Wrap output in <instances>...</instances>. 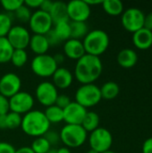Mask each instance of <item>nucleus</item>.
I'll return each mask as SVG.
<instances>
[{
  "mask_svg": "<svg viewBox=\"0 0 152 153\" xmlns=\"http://www.w3.org/2000/svg\"><path fill=\"white\" fill-rule=\"evenodd\" d=\"M13 48L8 41L6 37L0 38V64H6L10 62Z\"/></svg>",
  "mask_w": 152,
  "mask_h": 153,
  "instance_id": "27",
  "label": "nucleus"
},
{
  "mask_svg": "<svg viewBox=\"0 0 152 153\" xmlns=\"http://www.w3.org/2000/svg\"><path fill=\"white\" fill-rule=\"evenodd\" d=\"M14 147L6 142H0V153H15Z\"/></svg>",
  "mask_w": 152,
  "mask_h": 153,
  "instance_id": "39",
  "label": "nucleus"
},
{
  "mask_svg": "<svg viewBox=\"0 0 152 153\" xmlns=\"http://www.w3.org/2000/svg\"><path fill=\"white\" fill-rule=\"evenodd\" d=\"M53 4H54V2H52V1L42 0L41 1V4L39 6V10H41V11H43L45 13H49V12H50V10H51V8L53 6Z\"/></svg>",
  "mask_w": 152,
  "mask_h": 153,
  "instance_id": "40",
  "label": "nucleus"
},
{
  "mask_svg": "<svg viewBox=\"0 0 152 153\" xmlns=\"http://www.w3.org/2000/svg\"><path fill=\"white\" fill-rule=\"evenodd\" d=\"M56 153H72L71 151L69 150V148L67 147H61L59 149H57Z\"/></svg>",
  "mask_w": 152,
  "mask_h": 153,
  "instance_id": "48",
  "label": "nucleus"
},
{
  "mask_svg": "<svg viewBox=\"0 0 152 153\" xmlns=\"http://www.w3.org/2000/svg\"><path fill=\"white\" fill-rule=\"evenodd\" d=\"M99 116L94 112V111H87L83 120H82V128L88 133H91L93 132L94 130H96L97 128H99Z\"/></svg>",
  "mask_w": 152,
  "mask_h": 153,
  "instance_id": "23",
  "label": "nucleus"
},
{
  "mask_svg": "<svg viewBox=\"0 0 152 153\" xmlns=\"http://www.w3.org/2000/svg\"><path fill=\"white\" fill-rule=\"evenodd\" d=\"M29 24L30 30L34 32V34L45 35L52 29L53 22L49 13L39 9L36 12L32 13Z\"/></svg>",
  "mask_w": 152,
  "mask_h": 153,
  "instance_id": "10",
  "label": "nucleus"
},
{
  "mask_svg": "<svg viewBox=\"0 0 152 153\" xmlns=\"http://www.w3.org/2000/svg\"><path fill=\"white\" fill-rule=\"evenodd\" d=\"M53 57H54V60L56 61L57 65L63 64L65 61V55H63V54H56L55 56H53Z\"/></svg>",
  "mask_w": 152,
  "mask_h": 153,
  "instance_id": "44",
  "label": "nucleus"
},
{
  "mask_svg": "<svg viewBox=\"0 0 152 153\" xmlns=\"http://www.w3.org/2000/svg\"><path fill=\"white\" fill-rule=\"evenodd\" d=\"M44 137L46 138V140L49 143V144H50L51 146L56 145V144H58L59 142H61L59 134L56 133V132H55V131H50V130H48V131L44 134Z\"/></svg>",
  "mask_w": 152,
  "mask_h": 153,
  "instance_id": "35",
  "label": "nucleus"
},
{
  "mask_svg": "<svg viewBox=\"0 0 152 153\" xmlns=\"http://www.w3.org/2000/svg\"><path fill=\"white\" fill-rule=\"evenodd\" d=\"M90 6L84 0H73L67 4V13L71 22H86L90 16Z\"/></svg>",
  "mask_w": 152,
  "mask_h": 153,
  "instance_id": "12",
  "label": "nucleus"
},
{
  "mask_svg": "<svg viewBox=\"0 0 152 153\" xmlns=\"http://www.w3.org/2000/svg\"><path fill=\"white\" fill-rule=\"evenodd\" d=\"M45 37H46V39H47V40L50 47H55V46H57V45H59L61 43V40L58 39V37L56 34V32L54 31L53 28L48 32H47L45 34Z\"/></svg>",
  "mask_w": 152,
  "mask_h": 153,
  "instance_id": "36",
  "label": "nucleus"
},
{
  "mask_svg": "<svg viewBox=\"0 0 152 153\" xmlns=\"http://www.w3.org/2000/svg\"><path fill=\"white\" fill-rule=\"evenodd\" d=\"M101 4L108 15L118 16L124 13V4L120 0H105Z\"/></svg>",
  "mask_w": 152,
  "mask_h": 153,
  "instance_id": "24",
  "label": "nucleus"
},
{
  "mask_svg": "<svg viewBox=\"0 0 152 153\" xmlns=\"http://www.w3.org/2000/svg\"><path fill=\"white\" fill-rule=\"evenodd\" d=\"M87 134L81 125H65L61 129L59 135L65 147L78 148L85 143Z\"/></svg>",
  "mask_w": 152,
  "mask_h": 153,
  "instance_id": "4",
  "label": "nucleus"
},
{
  "mask_svg": "<svg viewBox=\"0 0 152 153\" xmlns=\"http://www.w3.org/2000/svg\"><path fill=\"white\" fill-rule=\"evenodd\" d=\"M87 153H99L98 152H96V151H94V150H92V149H90V151H88V152Z\"/></svg>",
  "mask_w": 152,
  "mask_h": 153,
  "instance_id": "50",
  "label": "nucleus"
},
{
  "mask_svg": "<svg viewBox=\"0 0 152 153\" xmlns=\"http://www.w3.org/2000/svg\"><path fill=\"white\" fill-rule=\"evenodd\" d=\"M52 83L57 90H65L72 85L73 76L69 69L65 67H58L52 75Z\"/></svg>",
  "mask_w": 152,
  "mask_h": 153,
  "instance_id": "16",
  "label": "nucleus"
},
{
  "mask_svg": "<svg viewBox=\"0 0 152 153\" xmlns=\"http://www.w3.org/2000/svg\"><path fill=\"white\" fill-rule=\"evenodd\" d=\"M133 41L134 46L141 49L145 50L152 46V31L147 29H141L133 33Z\"/></svg>",
  "mask_w": 152,
  "mask_h": 153,
  "instance_id": "18",
  "label": "nucleus"
},
{
  "mask_svg": "<svg viewBox=\"0 0 152 153\" xmlns=\"http://www.w3.org/2000/svg\"><path fill=\"white\" fill-rule=\"evenodd\" d=\"M56 151H57V149H52L51 148L47 153H56Z\"/></svg>",
  "mask_w": 152,
  "mask_h": 153,
  "instance_id": "49",
  "label": "nucleus"
},
{
  "mask_svg": "<svg viewBox=\"0 0 152 153\" xmlns=\"http://www.w3.org/2000/svg\"><path fill=\"white\" fill-rule=\"evenodd\" d=\"M102 70V62L99 56L85 54L77 60L74 68V77L82 84H90L99 78Z\"/></svg>",
  "mask_w": 152,
  "mask_h": 153,
  "instance_id": "1",
  "label": "nucleus"
},
{
  "mask_svg": "<svg viewBox=\"0 0 152 153\" xmlns=\"http://www.w3.org/2000/svg\"><path fill=\"white\" fill-rule=\"evenodd\" d=\"M145 14L138 8H129L122 13V25L129 32H136L143 28Z\"/></svg>",
  "mask_w": 152,
  "mask_h": 153,
  "instance_id": "9",
  "label": "nucleus"
},
{
  "mask_svg": "<svg viewBox=\"0 0 152 153\" xmlns=\"http://www.w3.org/2000/svg\"><path fill=\"white\" fill-rule=\"evenodd\" d=\"M0 4L6 13H14L23 4V0H1Z\"/></svg>",
  "mask_w": 152,
  "mask_h": 153,
  "instance_id": "34",
  "label": "nucleus"
},
{
  "mask_svg": "<svg viewBox=\"0 0 152 153\" xmlns=\"http://www.w3.org/2000/svg\"><path fill=\"white\" fill-rule=\"evenodd\" d=\"M9 111V99L0 94V115H6Z\"/></svg>",
  "mask_w": 152,
  "mask_h": 153,
  "instance_id": "38",
  "label": "nucleus"
},
{
  "mask_svg": "<svg viewBox=\"0 0 152 153\" xmlns=\"http://www.w3.org/2000/svg\"><path fill=\"white\" fill-rule=\"evenodd\" d=\"M30 148L34 153H47L51 149V145L44 136H41L33 141Z\"/></svg>",
  "mask_w": 152,
  "mask_h": 153,
  "instance_id": "31",
  "label": "nucleus"
},
{
  "mask_svg": "<svg viewBox=\"0 0 152 153\" xmlns=\"http://www.w3.org/2000/svg\"><path fill=\"white\" fill-rule=\"evenodd\" d=\"M21 78L13 73H7L0 77V94L7 99L21 91Z\"/></svg>",
  "mask_w": 152,
  "mask_h": 153,
  "instance_id": "14",
  "label": "nucleus"
},
{
  "mask_svg": "<svg viewBox=\"0 0 152 153\" xmlns=\"http://www.w3.org/2000/svg\"><path fill=\"white\" fill-rule=\"evenodd\" d=\"M31 14H32V13H31L30 9L24 4V2H23V4L14 12L15 18L18 21H20L21 22H23V23H26V22H30Z\"/></svg>",
  "mask_w": 152,
  "mask_h": 153,
  "instance_id": "33",
  "label": "nucleus"
},
{
  "mask_svg": "<svg viewBox=\"0 0 152 153\" xmlns=\"http://www.w3.org/2000/svg\"><path fill=\"white\" fill-rule=\"evenodd\" d=\"M21 128L23 133L32 137H41L49 130L50 123L47 121L44 112L31 110L22 117Z\"/></svg>",
  "mask_w": 152,
  "mask_h": 153,
  "instance_id": "2",
  "label": "nucleus"
},
{
  "mask_svg": "<svg viewBox=\"0 0 152 153\" xmlns=\"http://www.w3.org/2000/svg\"><path fill=\"white\" fill-rule=\"evenodd\" d=\"M71 39L82 40L89 33V26L84 22H70Z\"/></svg>",
  "mask_w": 152,
  "mask_h": 153,
  "instance_id": "22",
  "label": "nucleus"
},
{
  "mask_svg": "<svg viewBox=\"0 0 152 153\" xmlns=\"http://www.w3.org/2000/svg\"><path fill=\"white\" fill-rule=\"evenodd\" d=\"M49 15L52 19L53 24L62 22H69V17L67 13V4L61 1L54 2L53 6L49 12Z\"/></svg>",
  "mask_w": 152,
  "mask_h": 153,
  "instance_id": "19",
  "label": "nucleus"
},
{
  "mask_svg": "<svg viewBox=\"0 0 152 153\" xmlns=\"http://www.w3.org/2000/svg\"><path fill=\"white\" fill-rule=\"evenodd\" d=\"M142 153H152V137L148 138L143 143Z\"/></svg>",
  "mask_w": 152,
  "mask_h": 153,
  "instance_id": "43",
  "label": "nucleus"
},
{
  "mask_svg": "<svg viewBox=\"0 0 152 153\" xmlns=\"http://www.w3.org/2000/svg\"><path fill=\"white\" fill-rule=\"evenodd\" d=\"M83 47L85 53L99 56L104 54L109 46V37L108 33L102 30H93L89 31L83 39Z\"/></svg>",
  "mask_w": 152,
  "mask_h": 153,
  "instance_id": "3",
  "label": "nucleus"
},
{
  "mask_svg": "<svg viewBox=\"0 0 152 153\" xmlns=\"http://www.w3.org/2000/svg\"><path fill=\"white\" fill-rule=\"evenodd\" d=\"M30 67L34 74L39 77L47 78L54 74L58 68V65L54 60L53 56L44 54L36 56L31 61Z\"/></svg>",
  "mask_w": 152,
  "mask_h": 153,
  "instance_id": "6",
  "label": "nucleus"
},
{
  "mask_svg": "<svg viewBox=\"0 0 152 153\" xmlns=\"http://www.w3.org/2000/svg\"><path fill=\"white\" fill-rule=\"evenodd\" d=\"M71 102H72V101H71V99H70L67 95L61 94V95H58V96H57L55 105L57 106L58 108H62V109H65Z\"/></svg>",
  "mask_w": 152,
  "mask_h": 153,
  "instance_id": "37",
  "label": "nucleus"
},
{
  "mask_svg": "<svg viewBox=\"0 0 152 153\" xmlns=\"http://www.w3.org/2000/svg\"><path fill=\"white\" fill-rule=\"evenodd\" d=\"M89 143L90 149L99 153L105 152L110 150L113 143V136L108 129L99 127L90 133L89 136Z\"/></svg>",
  "mask_w": 152,
  "mask_h": 153,
  "instance_id": "7",
  "label": "nucleus"
},
{
  "mask_svg": "<svg viewBox=\"0 0 152 153\" xmlns=\"http://www.w3.org/2000/svg\"><path fill=\"white\" fill-rule=\"evenodd\" d=\"M65 56L73 60H79L86 53L82 40L70 39L65 41L64 45Z\"/></svg>",
  "mask_w": 152,
  "mask_h": 153,
  "instance_id": "17",
  "label": "nucleus"
},
{
  "mask_svg": "<svg viewBox=\"0 0 152 153\" xmlns=\"http://www.w3.org/2000/svg\"><path fill=\"white\" fill-rule=\"evenodd\" d=\"M41 1L42 0H26L23 2H24V4L27 7H29L30 9V8L35 9V8H39V6L41 4Z\"/></svg>",
  "mask_w": 152,
  "mask_h": 153,
  "instance_id": "42",
  "label": "nucleus"
},
{
  "mask_svg": "<svg viewBox=\"0 0 152 153\" xmlns=\"http://www.w3.org/2000/svg\"><path fill=\"white\" fill-rule=\"evenodd\" d=\"M15 153H34L33 151L31 150L30 147H27V146H24V147H21L19 149H17L15 151Z\"/></svg>",
  "mask_w": 152,
  "mask_h": 153,
  "instance_id": "46",
  "label": "nucleus"
},
{
  "mask_svg": "<svg viewBox=\"0 0 152 153\" xmlns=\"http://www.w3.org/2000/svg\"><path fill=\"white\" fill-rule=\"evenodd\" d=\"M47 121L51 124H58L64 121V109L56 105L47 107L44 112Z\"/></svg>",
  "mask_w": 152,
  "mask_h": 153,
  "instance_id": "26",
  "label": "nucleus"
},
{
  "mask_svg": "<svg viewBox=\"0 0 152 153\" xmlns=\"http://www.w3.org/2000/svg\"><path fill=\"white\" fill-rule=\"evenodd\" d=\"M99 89H100L101 98L107 100H114L118 96L120 92L119 85L115 82H108L104 83Z\"/></svg>",
  "mask_w": 152,
  "mask_h": 153,
  "instance_id": "25",
  "label": "nucleus"
},
{
  "mask_svg": "<svg viewBox=\"0 0 152 153\" xmlns=\"http://www.w3.org/2000/svg\"><path fill=\"white\" fill-rule=\"evenodd\" d=\"M116 60L121 67L128 69L133 67L136 65L138 61V56L133 49L125 48L118 53Z\"/></svg>",
  "mask_w": 152,
  "mask_h": 153,
  "instance_id": "20",
  "label": "nucleus"
},
{
  "mask_svg": "<svg viewBox=\"0 0 152 153\" xmlns=\"http://www.w3.org/2000/svg\"><path fill=\"white\" fill-rule=\"evenodd\" d=\"M143 28L152 31V12H151L150 13H148L147 15H145Z\"/></svg>",
  "mask_w": 152,
  "mask_h": 153,
  "instance_id": "41",
  "label": "nucleus"
},
{
  "mask_svg": "<svg viewBox=\"0 0 152 153\" xmlns=\"http://www.w3.org/2000/svg\"><path fill=\"white\" fill-rule=\"evenodd\" d=\"M6 38L13 49H25L29 47L30 35L26 28L15 25L11 28Z\"/></svg>",
  "mask_w": 152,
  "mask_h": 153,
  "instance_id": "13",
  "label": "nucleus"
},
{
  "mask_svg": "<svg viewBox=\"0 0 152 153\" xmlns=\"http://www.w3.org/2000/svg\"><path fill=\"white\" fill-rule=\"evenodd\" d=\"M102 153H116V152H114L113 151L109 150V151H107V152H102Z\"/></svg>",
  "mask_w": 152,
  "mask_h": 153,
  "instance_id": "51",
  "label": "nucleus"
},
{
  "mask_svg": "<svg viewBox=\"0 0 152 153\" xmlns=\"http://www.w3.org/2000/svg\"><path fill=\"white\" fill-rule=\"evenodd\" d=\"M101 99L100 89L94 83L82 84L75 92V102L86 109L99 104Z\"/></svg>",
  "mask_w": 152,
  "mask_h": 153,
  "instance_id": "5",
  "label": "nucleus"
},
{
  "mask_svg": "<svg viewBox=\"0 0 152 153\" xmlns=\"http://www.w3.org/2000/svg\"><path fill=\"white\" fill-rule=\"evenodd\" d=\"M86 2V4L89 5V6H91V5H97V4H101L103 1L101 0H96V1H92V0H84Z\"/></svg>",
  "mask_w": 152,
  "mask_h": 153,
  "instance_id": "47",
  "label": "nucleus"
},
{
  "mask_svg": "<svg viewBox=\"0 0 152 153\" xmlns=\"http://www.w3.org/2000/svg\"><path fill=\"white\" fill-rule=\"evenodd\" d=\"M58 39L62 41H66L71 39V27L70 22H62L55 24L53 28Z\"/></svg>",
  "mask_w": 152,
  "mask_h": 153,
  "instance_id": "28",
  "label": "nucleus"
},
{
  "mask_svg": "<svg viewBox=\"0 0 152 153\" xmlns=\"http://www.w3.org/2000/svg\"><path fill=\"white\" fill-rule=\"evenodd\" d=\"M87 109L75 101H72L64 109V121L66 125H82Z\"/></svg>",
  "mask_w": 152,
  "mask_h": 153,
  "instance_id": "15",
  "label": "nucleus"
},
{
  "mask_svg": "<svg viewBox=\"0 0 152 153\" xmlns=\"http://www.w3.org/2000/svg\"><path fill=\"white\" fill-rule=\"evenodd\" d=\"M34 106L33 97L27 91H19L9 99V108L11 112L19 115H25L32 110Z\"/></svg>",
  "mask_w": 152,
  "mask_h": 153,
  "instance_id": "8",
  "label": "nucleus"
},
{
  "mask_svg": "<svg viewBox=\"0 0 152 153\" xmlns=\"http://www.w3.org/2000/svg\"><path fill=\"white\" fill-rule=\"evenodd\" d=\"M6 115H0V130H6Z\"/></svg>",
  "mask_w": 152,
  "mask_h": 153,
  "instance_id": "45",
  "label": "nucleus"
},
{
  "mask_svg": "<svg viewBox=\"0 0 152 153\" xmlns=\"http://www.w3.org/2000/svg\"><path fill=\"white\" fill-rule=\"evenodd\" d=\"M13 19L10 13H0V38L6 37L8 32L10 31Z\"/></svg>",
  "mask_w": 152,
  "mask_h": 153,
  "instance_id": "30",
  "label": "nucleus"
},
{
  "mask_svg": "<svg viewBox=\"0 0 152 153\" xmlns=\"http://www.w3.org/2000/svg\"><path fill=\"white\" fill-rule=\"evenodd\" d=\"M37 100L45 107H50L55 105L56 98L58 96L57 89L50 82H40L35 91Z\"/></svg>",
  "mask_w": 152,
  "mask_h": 153,
  "instance_id": "11",
  "label": "nucleus"
},
{
  "mask_svg": "<svg viewBox=\"0 0 152 153\" xmlns=\"http://www.w3.org/2000/svg\"><path fill=\"white\" fill-rule=\"evenodd\" d=\"M28 61V54L25 49H14L10 62L15 67H22Z\"/></svg>",
  "mask_w": 152,
  "mask_h": 153,
  "instance_id": "29",
  "label": "nucleus"
},
{
  "mask_svg": "<svg viewBox=\"0 0 152 153\" xmlns=\"http://www.w3.org/2000/svg\"><path fill=\"white\" fill-rule=\"evenodd\" d=\"M29 46L31 51L36 54V56L47 54V52L50 48L45 35H39V34H34L30 36Z\"/></svg>",
  "mask_w": 152,
  "mask_h": 153,
  "instance_id": "21",
  "label": "nucleus"
},
{
  "mask_svg": "<svg viewBox=\"0 0 152 153\" xmlns=\"http://www.w3.org/2000/svg\"><path fill=\"white\" fill-rule=\"evenodd\" d=\"M22 117L17 113L9 111L6 114V126L7 129L14 130L18 127H21Z\"/></svg>",
  "mask_w": 152,
  "mask_h": 153,
  "instance_id": "32",
  "label": "nucleus"
}]
</instances>
